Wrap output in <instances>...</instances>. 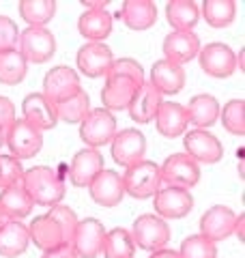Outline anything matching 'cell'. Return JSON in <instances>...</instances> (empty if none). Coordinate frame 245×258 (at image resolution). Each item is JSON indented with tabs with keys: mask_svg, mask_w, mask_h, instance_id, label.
Returning <instances> with one entry per match:
<instances>
[{
	"mask_svg": "<svg viewBox=\"0 0 245 258\" xmlns=\"http://www.w3.org/2000/svg\"><path fill=\"white\" fill-rule=\"evenodd\" d=\"M20 183L35 205L54 207L60 205V200L65 198L63 176L50 166H32L30 170H24Z\"/></svg>",
	"mask_w": 245,
	"mask_h": 258,
	"instance_id": "1",
	"label": "cell"
},
{
	"mask_svg": "<svg viewBox=\"0 0 245 258\" xmlns=\"http://www.w3.org/2000/svg\"><path fill=\"white\" fill-rule=\"evenodd\" d=\"M122 179V189L136 200H146L153 198L161 187L159 179V166L155 161L140 159L136 164L125 168V174H120Z\"/></svg>",
	"mask_w": 245,
	"mask_h": 258,
	"instance_id": "2",
	"label": "cell"
},
{
	"mask_svg": "<svg viewBox=\"0 0 245 258\" xmlns=\"http://www.w3.org/2000/svg\"><path fill=\"white\" fill-rule=\"evenodd\" d=\"M129 232H132L134 245L138 249H144V252L163 249L168 245L170 237H172V230H170L168 222L153 213H144L140 217H136V222Z\"/></svg>",
	"mask_w": 245,
	"mask_h": 258,
	"instance_id": "3",
	"label": "cell"
},
{
	"mask_svg": "<svg viewBox=\"0 0 245 258\" xmlns=\"http://www.w3.org/2000/svg\"><path fill=\"white\" fill-rule=\"evenodd\" d=\"M159 179L161 187L192 189L200 181V166L185 153H172L159 166Z\"/></svg>",
	"mask_w": 245,
	"mask_h": 258,
	"instance_id": "4",
	"label": "cell"
},
{
	"mask_svg": "<svg viewBox=\"0 0 245 258\" xmlns=\"http://www.w3.org/2000/svg\"><path fill=\"white\" fill-rule=\"evenodd\" d=\"M116 118L105 108H93L80 123V138L86 144V149H97L110 144L116 136Z\"/></svg>",
	"mask_w": 245,
	"mask_h": 258,
	"instance_id": "5",
	"label": "cell"
},
{
	"mask_svg": "<svg viewBox=\"0 0 245 258\" xmlns=\"http://www.w3.org/2000/svg\"><path fill=\"white\" fill-rule=\"evenodd\" d=\"M5 147L15 159H32L43 147V134L28 125L24 118H18L5 132Z\"/></svg>",
	"mask_w": 245,
	"mask_h": 258,
	"instance_id": "6",
	"label": "cell"
},
{
	"mask_svg": "<svg viewBox=\"0 0 245 258\" xmlns=\"http://www.w3.org/2000/svg\"><path fill=\"white\" fill-rule=\"evenodd\" d=\"M198 64L200 69L211 78H230L236 71V54L232 52L230 45H226L222 41H213L207 45H200L198 52Z\"/></svg>",
	"mask_w": 245,
	"mask_h": 258,
	"instance_id": "7",
	"label": "cell"
},
{
	"mask_svg": "<svg viewBox=\"0 0 245 258\" xmlns=\"http://www.w3.org/2000/svg\"><path fill=\"white\" fill-rule=\"evenodd\" d=\"M183 147L185 155H190L196 164H217L224 157V147L217 136H213L209 129H192L183 134Z\"/></svg>",
	"mask_w": 245,
	"mask_h": 258,
	"instance_id": "8",
	"label": "cell"
},
{
	"mask_svg": "<svg viewBox=\"0 0 245 258\" xmlns=\"http://www.w3.org/2000/svg\"><path fill=\"white\" fill-rule=\"evenodd\" d=\"M80 91H82V84H80L78 71H73L67 64L52 67L43 78V97L47 101H52L54 106L71 99Z\"/></svg>",
	"mask_w": 245,
	"mask_h": 258,
	"instance_id": "9",
	"label": "cell"
},
{
	"mask_svg": "<svg viewBox=\"0 0 245 258\" xmlns=\"http://www.w3.org/2000/svg\"><path fill=\"white\" fill-rule=\"evenodd\" d=\"M105 226L95 220V217H84L80 220L76 226L71 239V247L76 252L78 258H97L103 249V241H105Z\"/></svg>",
	"mask_w": 245,
	"mask_h": 258,
	"instance_id": "10",
	"label": "cell"
},
{
	"mask_svg": "<svg viewBox=\"0 0 245 258\" xmlns=\"http://www.w3.org/2000/svg\"><path fill=\"white\" fill-rule=\"evenodd\" d=\"M18 52L26 62L41 64L54 56L56 39L47 28H26L24 32H20Z\"/></svg>",
	"mask_w": 245,
	"mask_h": 258,
	"instance_id": "11",
	"label": "cell"
},
{
	"mask_svg": "<svg viewBox=\"0 0 245 258\" xmlns=\"http://www.w3.org/2000/svg\"><path fill=\"white\" fill-rule=\"evenodd\" d=\"M155 215L161 220H181L194 209V196L190 189L181 187H159V191L153 196Z\"/></svg>",
	"mask_w": 245,
	"mask_h": 258,
	"instance_id": "12",
	"label": "cell"
},
{
	"mask_svg": "<svg viewBox=\"0 0 245 258\" xmlns=\"http://www.w3.org/2000/svg\"><path fill=\"white\" fill-rule=\"evenodd\" d=\"M110 151H112V159L118 166L127 168L136 164V161L144 159L146 138L140 129H120L110 142Z\"/></svg>",
	"mask_w": 245,
	"mask_h": 258,
	"instance_id": "13",
	"label": "cell"
},
{
	"mask_svg": "<svg viewBox=\"0 0 245 258\" xmlns=\"http://www.w3.org/2000/svg\"><path fill=\"white\" fill-rule=\"evenodd\" d=\"M136 80L127 78V76H105V84L101 88V103L108 112H120L127 110L129 103H132L134 95L138 91Z\"/></svg>",
	"mask_w": 245,
	"mask_h": 258,
	"instance_id": "14",
	"label": "cell"
},
{
	"mask_svg": "<svg viewBox=\"0 0 245 258\" xmlns=\"http://www.w3.org/2000/svg\"><path fill=\"white\" fill-rule=\"evenodd\" d=\"M234 222H236V213L230 207L215 205L207 209L204 215L200 217V235L209 239L211 243H217V241H224L232 235Z\"/></svg>",
	"mask_w": 245,
	"mask_h": 258,
	"instance_id": "15",
	"label": "cell"
},
{
	"mask_svg": "<svg viewBox=\"0 0 245 258\" xmlns=\"http://www.w3.org/2000/svg\"><path fill=\"white\" fill-rule=\"evenodd\" d=\"M112 60L114 54L105 43H84L76 54L78 69L86 78H105Z\"/></svg>",
	"mask_w": 245,
	"mask_h": 258,
	"instance_id": "16",
	"label": "cell"
},
{
	"mask_svg": "<svg viewBox=\"0 0 245 258\" xmlns=\"http://www.w3.org/2000/svg\"><path fill=\"white\" fill-rule=\"evenodd\" d=\"M163 58L170 60V62H176V64H183L194 60L200 52V39L194 30L190 32H183V30H172L170 35H166L163 39Z\"/></svg>",
	"mask_w": 245,
	"mask_h": 258,
	"instance_id": "17",
	"label": "cell"
},
{
	"mask_svg": "<svg viewBox=\"0 0 245 258\" xmlns=\"http://www.w3.org/2000/svg\"><path fill=\"white\" fill-rule=\"evenodd\" d=\"M22 118L26 120L28 125L39 129L41 134L47 132V129H54L56 123H58L54 103L47 101L43 97V93H32V95L24 97V101H22Z\"/></svg>",
	"mask_w": 245,
	"mask_h": 258,
	"instance_id": "18",
	"label": "cell"
},
{
	"mask_svg": "<svg viewBox=\"0 0 245 258\" xmlns=\"http://www.w3.org/2000/svg\"><path fill=\"white\" fill-rule=\"evenodd\" d=\"M103 170V155L97 149H82L73 155L69 164V181L76 187H88L91 181Z\"/></svg>",
	"mask_w": 245,
	"mask_h": 258,
	"instance_id": "19",
	"label": "cell"
},
{
	"mask_svg": "<svg viewBox=\"0 0 245 258\" xmlns=\"http://www.w3.org/2000/svg\"><path fill=\"white\" fill-rule=\"evenodd\" d=\"M161 101H163V95L151 82H146L144 80V82L138 86L134 99H132V103H129V108H127L129 118L136 120L138 125L151 123V120H155V114H157Z\"/></svg>",
	"mask_w": 245,
	"mask_h": 258,
	"instance_id": "20",
	"label": "cell"
},
{
	"mask_svg": "<svg viewBox=\"0 0 245 258\" xmlns=\"http://www.w3.org/2000/svg\"><path fill=\"white\" fill-rule=\"evenodd\" d=\"M88 191H91V198L95 200L99 207H116L122 196H125V189H122V179L116 170H103L95 176L88 185Z\"/></svg>",
	"mask_w": 245,
	"mask_h": 258,
	"instance_id": "21",
	"label": "cell"
},
{
	"mask_svg": "<svg viewBox=\"0 0 245 258\" xmlns=\"http://www.w3.org/2000/svg\"><path fill=\"white\" fill-rule=\"evenodd\" d=\"M28 237H30L32 243H35V247L43 249V252H50V249H56L60 245H67L58 222L47 213L32 217V222L28 224Z\"/></svg>",
	"mask_w": 245,
	"mask_h": 258,
	"instance_id": "22",
	"label": "cell"
},
{
	"mask_svg": "<svg viewBox=\"0 0 245 258\" xmlns=\"http://www.w3.org/2000/svg\"><path fill=\"white\" fill-rule=\"evenodd\" d=\"M149 82L157 88L161 95H176V93H181L185 86V69L181 64L161 58L157 62H153Z\"/></svg>",
	"mask_w": 245,
	"mask_h": 258,
	"instance_id": "23",
	"label": "cell"
},
{
	"mask_svg": "<svg viewBox=\"0 0 245 258\" xmlns=\"http://www.w3.org/2000/svg\"><path fill=\"white\" fill-rule=\"evenodd\" d=\"M118 20L129 30H149L157 22V5L153 0H125L120 5Z\"/></svg>",
	"mask_w": 245,
	"mask_h": 258,
	"instance_id": "24",
	"label": "cell"
},
{
	"mask_svg": "<svg viewBox=\"0 0 245 258\" xmlns=\"http://www.w3.org/2000/svg\"><path fill=\"white\" fill-rule=\"evenodd\" d=\"M187 112H185V106L176 101H161V106L155 114V127L161 136L166 138H178L187 132Z\"/></svg>",
	"mask_w": 245,
	"mask_h": 258,
	"instance_id": "25",
	"label": "cell"
},
{
	"mask_svg": "<svg viewBox=\"0 0 245 258\" xmlns=\"http://www.w3.org/2000/svg\"><path fill=\"white\" fill-rule=\"evenodd\" d=\"M219 110H222L219 101L209 93L194 95L190 99V103L185 106L187 120H190V125H194L196 129L213 127L217 123V118H219Z\"/></svg>",
	"mask_w": 245,
	"mask_h": 258,
	"instance_id": "26",
	"label": "cell"
},
{
	"mask_svg": "<svg viewBox=\"0 0 245 258\" xmlns=\"http://www.w3.org/2000/svg\"><path fill=\"white\" fill-rule=\"evenodd\" d=\"M30 237H28V226L18 220H7L5 226L0 228V256L15 258L22 256L28 249Z\"/></svg>",
	"mask_w": 245,
	"mask_h": 258,
	"instance_id": "27",
	"label": "cell"
},
{
	"mask_svg": "<svg viewBox=\"0 0 245 258\" xmlns=\"http://www.w3.org/2000/svg\"><path fill=\"white\" fill-rule=\"evenodd\" d=\"M32 207H35V203L30 200L26 189L22 187V183H15L0 189V211L5 213L7 220L22 222L24 217L32 213Z\"/></svg>",
	"mask_w": 245,
	"mask_h": 258,
	"instance_id": "28",
	"label": "cell"
},
{
	"mask_svg": "<svg viewBox=\"0 0 245 258\" xmlns=\"http://www.w3.org/2000/svg\"><path fill=\"white\" fill-rule=\"evenodd\" d=\"M78 30L88 43H103L112 32V15L108 11H84L78 20Z\"/></svg>",
	"mask_w": 245,
	"mask_h": 258,
	"instance_id": "29",
	"label": "cell"
},
{
	"mask_svg": "<svg viewBox=\"0 0 245 258\" xmlns=\"http://www.w3.org/2000/svg\"><path fill=\"white\" fill-rule=\"evenodd\" d=\"M166 18L174 30L190 32L200 20V7L194 0H170L166 5Z\"/></svg>",
	"mask_w": 245,
	"mask_h": 258,
	"instance_id": "30",
	"label": "cell"
},
{
	"mask_svg": "<svg viewBox=\"0 0 245 258\" xmlns=\"http://www.w3.org/2000/svg\"><path fill=\"white\" fill-rule=\"evenodd\" d=\"M200 15L213 28H226L234 22L236 3L234 0H204L200 7Z\"/></svg>",
	"mask_w": 245,
	"mask_h": 258,
	"instance_id": "31",
	"label": "cell"
},
{
	"mask_svg": "<svg viewBox=\"0 0 245 258\" xmlns=\"http://www.w3.org/2000/svg\"><path fill=\"white\" fill-rule=\"evenodd\" d=\"M20 15L28 24V28H45V24L56 15L54 0H22Z\"/></svg>",
	"mask_w": 245,
	"mask_h": 258,
	"instance_id": "32",
	"label": "cell"
},
{
	"mask_svg": "<svg viewBox=\"0 0 245 258\" xmlns=\"http://www.w3.org/2000/svg\"><path fill=\"white\" fill-rule=\"evenodd\" d=\"M101 254L105 258H134L136 245H134L132 232L127 228H112L110 232H105Z\"/></svg>",
	"mask_w": 245,
	"mask_h": 258,
	"instance_id": "33",
	"label": "cell"
},
{
	"mask_svg": "<svg viewBox=\"0 0 245 258\" xmlns=\"http://www.w3.org/2000/svg\"><path fill=\"white\" fill-rule=\"evenodd\" d=\"M56 108V116L63 123H69V125H80L84 116L88 114V110H91V97H88L84 91H80L78 95H73L71 99L58 103Z\"/></svg>",
	"mask_w": 245,
	"mask_h": 258,
	"instance_id": "34",
	"label": "cell"
},
{
	"mask_svg": "<svg viewBox=\"0 0 245 258\" xmlns=\"http://www.w3.org/2000/svg\"><path fill=\"white\" fill-rule=\"evenodd\" d=\"M28 62L22 58V54L18 50L0 54V84L15 86L26 78Z\"/></svg>",
	"mask_w": 245,
	"mask_h": 258,
	"instance_id": "35",
	"label": "cell"
},
{
	"mask_svg": "<svg viewBox=\"0 0 245 258\" xmlns=\"http://www.w3.org/2000/svg\"><path fill=\"white\" fill-rule=\"evenodd\" d=\"M222 125L234 136H245V101L243 99H230L219 110Z\"/></svg>",
	"mask_w": 245,
	"mask_h": 258,
	"instance_id": "36",
	"label": "cell"
},
{
	"mask_svg": "<svg viewBox=\"0 0 245 258\" xmlns=\"http://www.w3.org/2000/svg\"><path fill=\"white\" fill-rule=\"evenodd\" d=\"M176 254L178 258H217V247L202 235H192L183 239Z\"/></svg>",
	"mask_w": 245,
	"mask_h": 258,
	"instance_id": "37",
	"label": "cell"
},
{
	"mask_svg": "<svg viewBox=\"0 0 245 258\" xmlns=\"http://www.w3.org/2000/svg\"><path fill=\"white\" fill-rule=\"evenodd\" d=\"M47 215L54 217L56 222H58L60 226V230H63V235H65V241H67V245H71V239H73V232H76V226H78V215L76 211H73L71 207L67 205H54L50 207V211H47Z\"/></svg>",
	"mask_w": 245,
	"mask_h": 258,
	"instance_id": "38",
	"label": "cell"
},
{
	"mask_svg": "<svg viewBox=\"0 0 245 258\" xmlns=\"http://www.w3.org/2000/svg\"><path fill=\"white\" fill-rule=\"evenodd\" d=\"M24 176V166L13 155H0V189L20 183Z\"/></svg>",
	"mask_w": 245,
	"mask_h": 258,
	"instance_id": "39",
	"label": "cell"
},
{
	"mask_svg": "<svg viewBox=\"0 0 245 258\" xmlns=\"http://www.w3.org/2000/svg\"><path fill=\"white\" fill-rule=\"evenodd\" d=\"M114 74V76H127V78H132L136 80L138 84H142L144 82V69H142V64L134 60V58H114L112 64H110V71H108V76Z\"/></svg>",
	"mask_w": 245,
	"mask_h": 258,
	"instance_id": "40",
	"label": "cell"
},
{
	"mask_svg": "<svg viewBox=\"0 0 245 258\" xmlns=\"http://www.w3.org/2000/svg\"><path fill=\"white\" fill-rule=\"evenodd\" d=\"M18 41H20L18 24L11 18H7V15H0V54L18 50Z\"/></svg>",
	"mask_w": 245,
	"mask_h": 258,
	"instance_id": "41",
	"label": "cell"
},
{
	"mask_svg": "<svg viewBox=\"0 0 245 258\" xmlns=\"http://www.w3.org/2000/svg\"><path fill=\"white\" fill-rule=\"evenodd\" d=\"M15 120H18V116H15V106L13 101L9 99V97H3L0 95V129L3 132H7Z\"/></svg>",
	"mask_w": 245,
	"mask_h": 258,
	"instance_id": "42",
	"label": "cell"
},
{
	"mask_svg": "<svg viewBox=\"0 0 245 258\" xmlns=\"http://www.w3.org/2000/svg\"><path fill=\"white\" fill-rule=\"evenodd\" d=\"M41 258H78L76 252H73L71 245H60L56 249H50V252H43Z\"/></svg>",
	"mask_w": 245,
	"mask_h": 258,
	"instance_id": "43",
	"label": "cell"
},
{
	"mask_svg": "<svg viewBox=\"0 0 245 258\" xmlns=\"http://www.w3.org/2000/svg\"><path fill=\"white\" fill-rule=\"evenodd\" d=\"M232 235H236V237H239V241H241V243L245 241V215H243V213H239V215H236V222H234Z\"/></svg>",
	"mask_w": 245,
	"mask_h": 258,
	"instance_id": "44",
	"label": "cell"
},
{
	"mask_svg": "<svg viewBox=\"0 0 245 258\" xmlns=\"http://www.w3.org/2000/svg\"><path fill=\"white\" fill-rule=\"evenodd\" d=\"M80 5L86 7L88 11H105V7H108L110 3L108 0H82Z\"/></svg>",
	"mask_w": 245,
	"mask_h": 258,
	"instance_id": "45",
	"label": "cell"
},
{
	"mask_svg": "<svg viewBox=\"0 0 245 258\" xmlns=\"http://www.w3.org/2000/svg\"><path fill=\"white\" fill-rule=\"evenodd\" d=\"M149 258H178V254L174 252V249L163 247V249H157V252H151Z\"/></svg>",
	"mask_w": 245,
	"mask_h": 258,
	"instance_id": "46",
	"label": "cell"
},
{
	"mask_svg": "<svg viewBox=\"0 0 245 258\" xmlns=\"http://www.w3.org/2000/svg\"><path fill=\"white\" fill-rule=\"evenodd\" d=\"M243 56H245V50H241L239 56H236V64H239V69H243Z\"/></svg>",
	"mask_w": 245,
	"mask_h": 258,
	"instance_id": "47",
	"label": "cell"
},
{
	"mask_svg": "<svg viewBox=\"0 0 245 258\" xmlns=\"http://www.w3.org/2000/svg\"><path fill=\"white\" fill-rule=\"evenodd\" d=\"M3 147H5V132L0 129V149H3Z\"/></svg>",
	"mask_w": 245,
	"mask_h": 258,
	"instance_id": "48",
	"label": "cell"
},
{
	"mask_svg": "<svg viewBox=\"0 0 245 258\" xmlns=\"http://www.w3.org/2000/svg\"><path fill=\"white\" fill-rule=\"evenodd\" d=\"M5 222H7V217H5V213H3V211H0V228L5 226Z\"/></svg>",
	"mask_w": 245,
	"mask_h": 258,
	"instance_id": "49",
	"label": "cell"
}]
</instances>
